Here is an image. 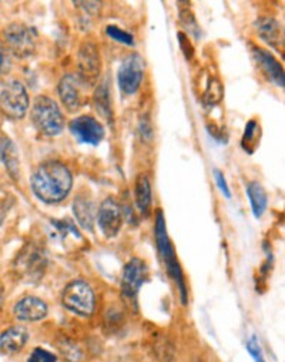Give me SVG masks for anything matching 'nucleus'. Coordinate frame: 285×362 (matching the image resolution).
<instances>
[{
	"mask_svg": "<svg viewBox=\"0 0 285 362\" xmlns=\"http://www.w3.org/2000/svg\"><path fill=\"white\" fill-rule=\"evenodd\" d=\"M71 186V173L60 161H46L40 164L32 175L33 193L46 204L63 202L69 196Z\"/></svg>",
	"mask_w": 285,
	"mask_h": 362,
	"instance_id": "obj_1",
	"label": "nucleus"
},
{
	"mask_svg": "<svg viewBox=\"0 0 285 362\" xmlns=\"http://www.w3.org/2000/svg\"><path fill=\"white\" fill-rule=\"evenodd\" d=\"M32 120L39 132L50 137L59 136L64 129V116L59 105L47 96H39L35 100Z\"/></svg>",
	"mask_w": 285,
	"mask_h": 362,
	"instance_id": "obj_2",
	"label": "nucleus"
},
{
	"mask_svg": "<svg viewBox=\"0 0 285 362\" xmlns=\"http://www.w3.org/2000/svg\"><path fill=\"white\" fill-rule=\"evenodd\" d=\"M62 303L70 313L90 317L94 311V293L86 281H71L62 293Z\"/></svg>",
	"mask_w": 285,
	"mask_h": 362,
	"instance_id": "obj_3",
	"label": "nucleus"
},
{
	"mask_svg": "<svg viewBox=\"0 0 285 362\" xmlns=\"http://www.w3.org/2000/svg\"><path fill=\"white\" fill-rule=\"evenodd\" d=\"M29 109V95L26 87L18 81H9L0 92V112L13 120L23 119Z\"/></svg>",
	"mask_w": 285,
	"mask_h": 362,
	"instance_id": "obj_4",
	"label": "nucleus"
},
{
	"mask_svg": "<svg viewBox=\"0 0 285 362\" xmlns=\"http://www.w3.org/2000/svg\"><path fill=\"white\" fill-rule=\"evenodd\" d=\"M5 39L9 50L19 59L29 57L36 49V33L26 25L12 23L5 29Z\"/></svg>",
	"mask_w": 285,
	"mask_h": 362,
	"instance_id": "obj_5",
	"label": "nucleus"
},
{
	"mask_svg": "<svg viewBox=\"0 0 285 362\" xmlns=\"http://www.w3.org/2000/svg\"><path fill=\"white\" fill-rule=\"evenodd\" d=\"M144 76V60L137 53L129 54L117 71L119 87L124 95H134L141 86Z\"/></svg>",
	"mask_w": 285,
	"mask_h": 362,
	"instance_id": "obj_6",
	"label": "nucleus"
},
{
	"mask_svg": "<svg viewBox=\"0 0 285 362\" xmlns=\"http://www.w3.org/2000/svg\"><path fill=\"white\" fill-rule=\"evenodd\" d=\"M100 54L98 46L84 42L78 50V78L84 84H93L100 74Z\"/></svg>",
	"mask_w": 285,
	"mask_h": 362,
	"instance_id": "obj_7",
	"label": "nucleus"
},
{
	"mask_svg": "<svg viewBox=\"0 0 285 362\" xmlns=\"http://www.w3.org/2000/svg\"><path fill=\"white\" fill-rule=\"evenodd\" d=\"M18 271L28 281L36 283L42 279L46 269V257L40 248H26L16 261Z\"/></svg>",
	"mask_w": 285,
	"mask_h": 362,
	"instance_id": "obj_8",
	"label": "nucleus"
},
{
	"mask_svg": "<svg viewBox=\"0 0 285 362\" xmlns=\"http://www.w3.org/2000/svg\"><path fill=\"white\" fill-rule=\"evenodd\" d=\"M71 134L80 141L98 146L105 137V127L91 116H80L70 123Z\"/></svg>",
	"mask_w": 285,
	"mask_h": 362,
	"instance_id": "obj_9",
	"label": "nucleus"
},
{
	"mask_svg": "<svg viewBox=\"0 0 285 362\" xmlns=\"http://www.w3.org/2000/svg\"><path fill=\"white\" fill-rule=\"evenodd\" d=\"M147 279V267L140 258L130 259L123 271V280H122V291L126 298L133 300L136 298L140 287Z\"/></svg>",
	"mask_w": 285,
	"mask_h": 362,
	"instance_id": "obj_10",
	"label": "nucleus"
},
{
	"mask_svg": "<svg viewBox=\"0 0 285 362\" xmlns=\"http://www.w3.org/2000/svg\"><path fill=\"white\" fill-rule=\"evenodd\" d=\"M98 221L100 230L107 238H113L117 235L123 223V213L115 199L109 197L102 203L98 214Z\"/></svg>",
	"mask_w": 285,
	"mask_h": 362,
	"instance_id": "obj_11",
	"label": "nucleus"
},
{
	"mask_svg": "<svg viewBox=\"0 0 285 362\" xmlns=\"http://www.w3.org/2000/svg\"><path fill=\"white\" fill-rule=\"evenodd\" d=\"M86 86L78 77L66 74L59 83V96L64 107L70 112L77 110L83 105V92L81 88Z\"/></svg>",
	"mask_w": 285,
	"mask_h": 362,
	"instance_id": "obj_12",
	"label": "nucleus"
},
{
	"mask_svg": "<svg viewBox=\"0 0 285 362\" xmlns=\"http://www.w3.org/2000/svg\"><path fill=\"white\" fill-rule=\"evenodd\" d=\"M252 53H254V57H255L257 63L260 64V67L265 73V76L272 83H275L278 87L285 88V70L281 66V63L271 53H268L264 49L254 47Z\"/></svg>",
	"mask_w": 285,
	"mask_h": 362,
	"instance_id": "obj_13",
	"label": "nucleus"
},
{
	"mask_svg": "<svg viewBox=\"0 0 285 362\" xmlns=\"http://www.w3.org/2000/svg\"><path fill=\"white\" fill-rule=\"evenodd\" d=\"M15 317L21 321H39L47 315V305L36 297H25L15 305Z\"/></svg>",
	"mask_w": 285,
	"mask_h": 362,
	"instance_id": "obj_14",
	"label": "nucleus"
},
{
	"mask_svg": "<svg viewBox=\"0 0 285 362\" xmlns=\"http://www.w3.org/2000/svg\"><path fill=\"white\" fill-rule=\"evenodd\" d=\"M260 36L271 46L282 47L285 45V30L272 18H261L255 23Z\"/></svg>",
	"mask_w": 285,
	"mask_h": 362,
	"instance_id": "obj_15",
	"label": "nucleus"
},
{
	"mask_svg": "<svg viewBox=\"0 0 285 362\" xmlns=\"http://www.w3.org/2000/svg\"><path fill=\"white\" fill-rule=\"evenodd\" d=\"M29 332L23 327H12L0 335V349L8 354L19 352L28 342Z\"/></svg>",
	"mask_w": 285,
	"mask_h": 362,
	"instance_id": "obj_16",
	"label": "nucleus"
},
{
	"mask_svg": "<svg viewBox=\"0 0 285 362\" xmlns=\"http://www.w3.org/2000/svg\"><path fill=\"white\" fill-rule=\"evenodd\" d=\"M0 157L8 168L9 175L16 181L21 177V161L19 153L15 143L9 137L0 139Z\"/></svg>",
	"mask_w": 285,
	"mask_h": 362,
	"instance_id": "obj_17",
	"label": "nucleus"
},
{
	"mask_svg": "<svg viewBox=\"0 0 285 362\" xmlns=\"http://www.w3.org/2000/svg\"><path fill=\"white\" fill-rule=\"evenodd\" d=\"M134 194H136V204L139 207V210L141 211V214L149 216L150 213V207H151V186L149 177L146 174L139 175L137 181H136V189H134Z\"/></svg>",
	"mask_w": 285,
	"mask_h": 362,
	"instance_id": "obj_18",
	"label": "nucleus"
},
{
	"mask_svg": "<svg viewBox=\"0 0 285 362\" xmlns=\"http://www.w3.org/2000/svg\"><path fill=\"white\" fill-rule=\"evenodd\" d=\"M73 213L78 221V224L86 230H93L94 224V213L90 200L86 196H77L73 204Z\"/></svg>",
	"mask_w": 285,
	"mask_h": 362,
	"instance_id": "obj_19",
	"label": "nucleus"
},
{
	"mask_svg": "<svg viewBox=\"0 0 285 362\" xmlns=\"http://www.w3.org/2000/svg\"><path fill=\"white\" fill-rule=\"evenodd\" d=\"M247 193H248L252 213L257 218H260L267 209V203H268L267 193H265L264 187L260 183H257V181H252V183H250L247 186Z\"/></svg>",
	"mask_w": 285,
	"mask_h": 362,
	"instance_id": "obj_20",
	"label": "nucleus"
},
{
	"mask_svg": "<svg viewBox=\"0 0 285 362\" xmlns=\"http://www.w3.org/2000/svg\"><path fill=\"white\" fill-rule=\"evenodd\" d=\"M94 103H96L98 110L102 116H105L107 120H112V103H110V92L106 86V83L100 84L94 93Z\"/></svg>",
	"mask_w": 285,
	"mask_h": 362,
	"instance_id": "obj_21",
	"label": "nucleus"
},
{
	"mask_svg": "<svg viewBox=\"0 0 285 362\" xmlns=\"http://www.w3.org/2000/svg\"><path fill=\"white\" fill-rule=\"evenodd\" d=\"M223 99V86L217 78H213L209 84V88L206 90L203 102L207 106H216Z\"/></svg>",
	"mask_w": 285,
	"mask_h": 362,
	"instance_id": "obj_22",
	"label": "nucleus"
},
{
	"mask_svg": "<svg viewBox=\"0 0 285 362\" xmlns=\"http://www.w3.org/2000/svg\"><path fill=\"white\" fill-rule=\"evenodd\" d=\"M106 33H107L112 39H115L116 42H119V43H123V45H126V46H134V37H133V35H130L129 32H126V30H123V29H119L117 26H107Z\"/></svg>",
	"mask_w": 285,
	"mask_h": 362,
	"instance_id": "obj_23",
	"label": "nucleus"
},
{
	"mask_svg": "<svg viewBox=\"0 0 285 362\" xmlns=\"http://www.w3.org/2000/svg\"><path fill=\"white\" fill-rule=\"evenodd\" d=\"M258 132H260L258 123L254 122V120L248 122V124H247V127H245V132H244V137H243V147H244L245 150H248V147H250L251 144H255Z\"/></svg>",
	"mask_w": 285,
	"mask_h": 362,
	"instance_id": "obj_24",
	"label": "nucleus"
},
{
	"mask_svg": "<svg viewBox=\"0 0 285 362\" xmlns=\"http://www.w3.org/2000/svg\"><path fill=\"white\" fill-rule=\"evenodd\" d=\"M180 19H181V23L184 25V28H185L190 33H193V35H196V36L199 37L200 29H199V25H197V22H196V18L193 16L192 12H190V11H182V12L180 13Z\"/></svg>",
	"mask_w": 285,
	"mask_h": 362,
	"instance_id": "obj_25",
	"label": "nucleus"
},
{
	"mask_svg": "<svg viewBox=\"0 0 285 362\" xmlns=\"http://www.w3.org/2000/svg\"><path fill=\"white\" fill-rule=\"evenodd\" d=\"M28 362H57V359L52 352H49L46 349H42V348H37L32 352Z\"/></svg>",
	"mask_w": 285,
	"mask_h": 362,
	"instance_id": "obj_26",
	"label": "nucleus"
},
{
	"mask_svg": "<svg viewBox=\"0 0 285 362\" xmlns=\"http://www.w3.org/2000/svg\"><path fill=\"white\" fill-rule=\"evenodd\" d=\"M12 62H11V56L5 47V45L0 40V74H6L11 70Z\"/></svg>",
	"mask_w": 285,
	"mask_h": 362,
	"instance_id": "obj_27",
	"label": "nucleus"
},
{
	"mask_svg": "<svg viewBox=\"0 0 285 362\" xmlns=\"http://www.w3.org/2000/svg\"><path fill=\"white\" fill-rule=\"evenodd\" d=\"M247 348L250 351V354L252 355V358L257 361V362H265L264 356H262V352H261V348L258 345V341L257 338H251L248 342H247Z\"/></svg>",
	"mask_w": 285,
	"mask_h": 362,
	"instance_id": "obj_28",
	"label": "nucleus"
},
{
	"mask_svg": "<svg viewBox=\"0 0 285 362\" xmlns=\"http://www.w3.org/2000/svg\"><path fill=\"white\" fill-rule=\"evenodd\" d=\"M178 40H180V46H181V49H182V52H184L185 57H187V59H192V57H193V53H194V50H193L192 45H190V42H188V37H187L185 35L180 33V35H178Z\"/></svg>",
	"mask_w": 285,
	"mask_h": 362,
	"instance_id": "obj_29",
	"label": "nucleus"
},
{
	"mask_svg": "<svg viewBox=\"0 0 285 362\" xmlns=\"http://www.w3.org/2000/svg\"><path fill=\"white\" fill-rule=\"evenodd\" d=\"M214 175H216V181H217V185H219V187H220V190L224 193V196L226 197H231V194H230V189H228V186H227V181H226V177H224V174L221 173V171H219V170H216L214 171Z\"/></svg>",
	"mask_w": 285,
	"mask_h": 362,
	"instance_id": "obj_30",
	"label": "nucleus"
}]
</instances>
